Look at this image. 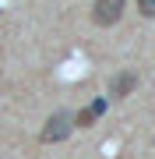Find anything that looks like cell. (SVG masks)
I'll return each mask as SVG.
<instances>
[{
  "label": "cell",
  "mask_w": 155,
  "mask_h": 159,
  "mask_svg": "<svg viewBox=\"0 0 155 159\" xmlns=\"http://www.w3.org/2000/svg\"><path fill=\"white\" fill-rule=\"evenodd\" d=\"M71 131H74V113H71V110H57V113L42 124L39 142L42 145H57V142H63V138H71Z\"/></svg>",
  "instance_id": "cell-1"
},
{
  "label": "cell",
  "mask_w": 155,
  "mask_h": 159,
  "mask_svg": "<svg viewBox=\"0 0 155 159\" xmlns=\"http://www.w3.org/2000/svg\"><path fill=\"white\" fill-rule=\"evenodd\" d=\"M123 7H127V0H95L92 4V21L102 25V29H109V25L120 21Z\"/></svg>",
  "instance_id": "cell-2"
},
{
  "label": "cell",
  "mask_w": 155,
  "mask_h": 159,
  "mask_svg": "<svg viewBox=\"0 0 155 159\" xmlns=\"http://www.w3.org/2000/svg\"><path fill=\"white\" fill-rule=\"evenodd\" d=\"M106 106H109L106 99H92V102H88L85 110H78V113H74V127H92L95 120L106 113Z\"/></svg>",
  "instance_id": "cell-3"
},
{
  "label": "cell",
  "mask_w": 155,
  "mask_h": 159,
  "mask_svg": "<svg viewBox=\"0 0 155 159\" xmlns=\"http://www.w3.org/2000/svg\"><path fill=\"white\" fill-rule=\"evenodd\" d=\"M134 89H138V74L134 71H123V74H116V78L109 81V96L113 99H127Z\"/></svg>",
  "instance_id": "cell-4"
},
{
  "label": "cell",
  "mask_w": 155,
  "mask_h": 159,
  "mask_svg": "<svg viewBox=\"0 0 155 159\" xmlns=\"http://www.w3.org/2000/svg\"><path fill=\"white\" fill-rule=\"evenodd\" d=\"M138 11L141 18H155V0H138Z\"/></svg>",
  "instance_id": "cell-5"
}]
</instances>
